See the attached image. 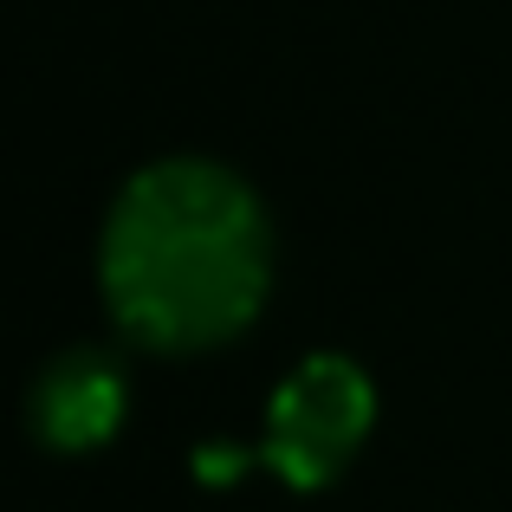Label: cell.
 Wrapping results in <instances>:
<instances>
[{"label": "cell", "mask_w": 512, "mask_h": 512, "mask_svg": "<svg viewBox=\"0 0 512 512\" xmlns=\"http://www.w3.org/2000/svg\"><path fill=\"white\" fill-rule=\"evenodd\" d=\"M130 409V376L111 350H65L39 370L33 396H26V415H33V435L46 441L52 454H91L124 428Z\"/></svg>", "instance_id": "3"}, {"label": "cell", "mask_w": 512, "mask_h": 512, "mask_svg": "<svg viewBox=\"0 0 512 512\" xmlns=\"http://www.w3.org/2000/svg\"><path fill=\"white\" fill-rule=\"evenodd\" d=\"M376 422V389L350 357H305L266 409V467L292 487H325Z\"/></svg>", "instance_id": "2"}, {"label": "cell", "mask_w": 512, "mask_h": 512, "mask_svg": "<svg viewBox=\"0 0 512 512\" xmlns=\"http://www.w3.org/2000/svg\"><path fill=\"white\" fill-rule=\"evenodd\" d=\"M111 318L150 350H208L253 325L273 279V227L234 169L169 156L124 182L98 247Z\"/></svg>", "instance_id": "1"}]
</instances>
